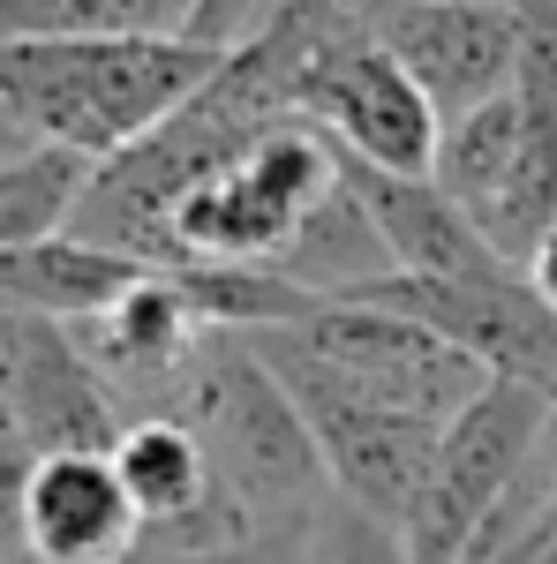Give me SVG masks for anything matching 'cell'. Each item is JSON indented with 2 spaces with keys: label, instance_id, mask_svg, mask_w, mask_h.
Masks as SVG:
<instances>
[{
  "label": "cell",
  "instance_id": "obj_1",
  "mask_svg": "<svg viewBox=\"0 0 557 564\" xmlns=\"http://www.w3.org/2000/svg\"><path fill=\"white\" fill-rule=\"evenodd\" d=\"M218 61H226L218 45H196L181 31L173 39H15L0 45V98L39 143L114 159L159 121H173L218 76Z\"/></svg>",
  "mask_w": 557,
  "mask_h": 564
},
{
  "label": "cell",
  "instance_id": "obj_2",
  "mask_svg": "<svg viewBox=\"0 0 557 564\" xmlns=\"http://www.w3.org/2000/svg\"><path fill=\"white\" fill-rule=\"evenodd\" d=\"M173 414L196 430L218 489L257 527H301L332 497L324 452L301 422L294 391L279 384V369L242 332H218L204 347V361L189 369V384L173 399Z\"/></svg>",
  "mask_w": 557,
  "mask_h": 564
},
{
  "label": "cell",
  "instance_id": "obj_3",
  "mask_svg": "<svg viewBox=\"0 0 557 564\" xmlns=\"http://www.w3.org/2000/svg\"><path fill=\"white\" fill-rule=\"evenodd\" d=\"M543 422H550V391L513 384V377H490V391L444 422L437 459H429L422 489H415V505L399 520L415 564H468L474 534L490 527V512L535 467Z\"/></svg>",
  "mask_w": 557,
  "mask_h": 564
},
{
  "label": "cell",
  "instance_id": "obj_4",
  "mask_svg": "<svg viewBox=\"0 0 557 564\" xmlns=\"http://www.w3.org/2000/svg\"><path fill=\"white\" fill-rule=\"evenodd\" d=\"M249 347L279 369V384L294 391L301 422L324 452V475H332V497L362 505V512H385V520H407L415 489H422L429 459H437V422L422 414H399L385 399H362L354 384H340L317 354H301L287 332H242Z\"/></svg>",
  "mask_w": 557,
  "mask_h": 564
},
{
  "label": "cell",
  "instance_id": "obj_5",
  "mask_svg": "<svg viewBox=\"0 0 557 564\" xmlns=\"http://www.w3.org/2000/svg\"><path fill=\"white\" fill-rule=\"evenodd\" d=\"M294 113H309L346 159L385 166V174H429L437 166V143H444L437 106H429L422 84L385 53V39L369 23L332 31V39L301 61Z\"/></svg>",
  "mask_w": 557,
  "mask_h": 564
},
{
  "label": "cell",
  "instance_id": "obj_6",
  "mask_svg": "<svg viewBox=\"0 0 557 564\" xmlns=\"http://www.w3.org/2000/svg\"><path fill=\"white\" fill-rule=\"evenodd\" d=\"M301 354H317L340 384H354L362 399H385L399 414H422V422H452L460 406H474L490 391V369L468 361L452 339H437L429 324L399 316L377 302H324L309 324L287 332Z\"/></svg>",
  "mask_w": 557,
  "mask_h": 564
},
{
  "label": "cell",
  "instance_id": "obj_7",
  "mask_svg": "<svg viewBox=\"0 0 557 564\" xmlns=\"http://www.w3.org/2000/svg\"><path fill=\"white\" fill-rule=\"evenodd\" d=\"M354 302L399 308V316L429 324L437 339H452L468 361H482L490 377H513V384H535L557 399V308L519 271H505V279H407V271H392Z\"/></svg>",
  "mask_w": 557,
  "mask_h": 564
},
{
  "label": "cell",
  "instance_id": "obj_8",
  "mask_svg": "<svg viewBox=\"0 0 557 564\" xmlns=\"http://www.w3.org/2000/svg\"><path fill=\"white\" fill-rule=\"evenodd\" d=\"M0 406L39 444V459L45 452H114L129 430V406L98 377L84 339L68 324L8 316V308H0Z\"/></svg>",
  "mask_w": 557,
  "mask_h": 564
},
{
  "label": "cell",
  "instance_id": "obj_9",
  "mask_svg": "<svg viewBox=\"0 0 557 564\" xmlns=\"http://www.w3.org/2000/svg\"><path fill=\"white\" fill-rule=\"evenodd\" d=\"M385 53L422 84L437 121H460L474 106H497L519 84V8L513 0H422L369 15Z\"/></svg>",
  "mask_w": 557,
  "mask_h": 564
},
{
  "label": "cell",
  "instance_id": "obj_10",
  "mask_svg": "<svg viewBox=\"0 0 557 564\" xmlns=\"http://www.w3.org/2000/svg\"><path fill=\"white\" fill-rule=\"evenodd\" d=\"M84 354L98 361V377L121 391V406L136 414H173V399L189 384V369L204 361L218 332L196 316V302L181 294V279L173 271H151L143 286H136L121 308H106V316H90V324H68Z\"/></svg>",
  "mask_w": 557,
  "mask_h": 564
},
{
  "label": "cell",
  "instance_id": "obj_11",
  "mask_svg": "<svg viewBox=\"0 0 557 564\" xmlns=\"http://www.w3.org/2000/svg\"><path fill=\"white\" fill-rule=\"evenodd\" d=\"M23 550L45 564H129L143 550V512L114 452H45L23 505Z\"/></svg>",
  "mask_w": 557,
  "mask_h": 564
},
{
  "label": "cell",
  "instance_id": "obj_12",
  "mask_svg": "<svg viewBox=\"0 0 557 564\" xmlns=\"http://www.w3.org/2000/svg\"><path fill=\"white\" fill-rule=\"evenodd\" d=\"M340 174H346V188L362 196V212L377 218L392 263H399L407 279H505V271H513V263L482 241V226H474L429 174H385V166H362V159H346V151H340Z\"/></svg>",
  "mask_w": 557,
  "mask_h": 564
},
{
  "label": "cell",
  "instance_id": "obj_13",
  "mask_svg": "<svg viewBox=\"0 0 557 564\" xmlns=\"http://www.w3.org/2000/svg\"><path fill=\"white\" fill-rule=\"evenodd\" d=\"M143 279H151V263L98 249L84 234H53V241L0 257V308L8 316H45V324H90V316L121 308Z\"/></svg>",
  "mask_w": 557,
  "mask_h": 564
},
{
  "label": "cell",
  "instance_id": "obj_14",
  "mask_svg": "<svg viewBox=\"0 0 557 564\" xmlns=\"http://www.w3.org/2000/svg\"><path fill=\"white\" fill-rule=\"evenodd\" d=\"M271 271H287L301 294L324 308V302H354V294H369V286H377V279H392L399 263H392L377 218L362 212V196H354V188H346V174H340V188H332L317 212L301 218V234L287 241V257L271 263Z\"/></svg>",
  "mask_w": 557,
  "mask_h": 564
},
{
  "label": "cell",
  "instance_id": "obj_15",
  "mask_svg": "<svg viewBox=\"0 0 557 564\" xmlns=\"http://www.w3.org/2000/svg\"><path fill=\"white\" fill-rule=\"evenodd\" d=\"M90 166H98V159L61 151V143H45L31 159L0 166V257L68 234V226H76V204H84V188H90Z\"/></svg>",
  "mask_w": 557,
  "mask_h": 564
},
{
  "label": "cell",
  "instance_id": "obj_16",
  "mask_svg": "<svg viewBox=\"0 0 557 564\" xmlns=\"http://www.w3.org/2000/svg\"><path fill=\"white\" fill-rule=\"evenodd\" d=\"M196 0H0V45L15 39H173Z\"/></svg>",
  "mask_w": 557,
  "mask_h": 564
},
{
  "label": "cell",
  "instance_id": "obj_17",
  "mask_svg": "<svg viewBox=\"0 0 557 564\" xmlns=\"http://www.w3.org/2000/svg\"><path fill=\"white\" fill-rule=\"evenodd\" d=\"M301 564H415L407 527L385 512H362L346 497H324L301 527Z\"/></svg>",
  "mask_w": 557,
  "mask_h": 564
},
{
  "label": "cell",
  "instance_id": "obj_18",
  "mask_svg": "<svg viewBox=\"0 0 557 564\" xmlns=\"http://www.w3.org/2000/svg\"><path fill=\"white\" fill-rule=\"evenodd\" d=\"M31 475H39V444L15 430V414L0 406V557L23 550V505H31Z\"/></svg>",
  "mask_w": 557,
  "mask_h": 564
},
{
  "label": "cell",
  "instance_id": "obj_19",
  "mask_svg": "<svg viewBox=\"0 0 557 564\" xmlns=\"http://www.w3.org/2000/svg\"><path fill=\"white\" fill-rule=\"evenodd\" d=\"M301 527H257L249 542H226V550H159V542H143L129 564H301Z\"/></svg>",
  "mask_w": 557,
  "mask_h": 564
},
{
  "label": "cell",
  "instance_id": "obj_20",
  "mask_svg": "<svg viewBox=\"0 0 557 564\" xmlns=\"http://www.w3.org/2000/svg\"><path fill=\"white\" fill-rule=\"evenodd\" d=\"M257 15H264V0H196L189 8V31L181 39H196V45H242L249 31H257Z\"/></svg>",
  "mask_w": 557,
  "mask_h": 564
},
{
  "label": "cell",
  "instance_id": "obj_21",
  "mask_svg": "<svg viewBox=\"0 0 557 564\" xmlns=\"http://www.w3.org/2000/svg\"><path fill=\"white\" fill-rule=\"evenodd\" d=\"M519 279H527V286H535V294H543V302L557 308V226L543 234V249L527 257V271H519Z\"/></svg>",
  "mask_w": 557,
  "mask_h": 564
},
{
  "label": "cell",
  "instance_id": "obj_22",
  "mask_svg": "<svg viewBox=\"0 0 557 564\" xmlns=\"http://www.w3.org/2000/svg\"><path fill=\"white\" fill-rule=\"evenodd\" d=\"M31 151H45V143H39L31 129H23V121H15V106L0 98V166H15V159H31Z\"/></svg>",
  "mask_w": 557,
  "mask_h": 564
},
{
  "label": "cell",
  "instance_id": "obj_23",
  "mask_svg": "<svg viewBox=\"0 0 557 564\" xmlns=\"http://www.w3.org/2000/svg\"><path fill=\"white\" fill-rule=\"evenodd\" d=\"M535 467H543V481L557 489V399H550V422H543V452H535Z\"/></svg>",
  "mask_w": 557,
  "mask_h": 564
},
{
  "label": "cell",
  "instance_id": "obj_24",
  "mask_svg": "<svg viewBox=\"0 0 557 564\" xmlns=\"http://www.w3.org/2000/svg\"><path fill=\"white\" fill-rule=\"evenodd\" d=\"M385 8H422V0H362V15H385Z\"/></svg>",
  "mask_w": 557,
  "mask_h": 564
},
{
  "label": "cell",
  "instance_id": "obj_25",
  "mask_svg": "<svg viewBox=\"0 0 557 564\" xmlns=\"http://www.w3.org/2000/svg\"><path fill=\"white\" fill-rule=\"evenodd\" d=\"M0 564H45V557H31V550H15V557H0Z\"/></svg>",
  "mask_w": 557,
  "mask_h": 564
},
{
  "label": "cell",
  "instance_id": "obj_26",
  "mask_svg": "<svg viewBox=\"0 0 557 564\" xmlns=\"http://www.w3.org/2000/svg\"><path fill=\"white\" fill-rule=\"evenodd\" d=\"M543 564H557V542H550V550H543Z\"/></svg>",
  "mask_w": 557,
  "mask_h": 564
}]
</instances>
